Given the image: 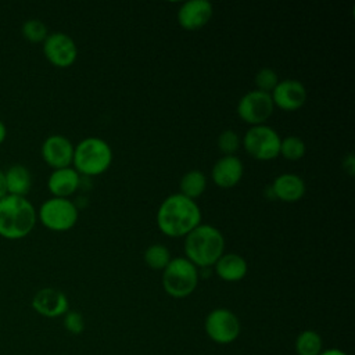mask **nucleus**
<instances>
[{
  "mask_svg": "<svg viewBox=\"0 0 355 355\" xmlns=\"http://www.w3.org/2000/svg\"><path fill=\"white\" fill-rule=\"evenodd\" d=\"M179 187H180V194L186 196L187 198L196 200L207 189V176L197 169L189 171L182 176Z\"/></svg>",
  "mask_w": 355,
  "mask_h": 355,
  "instance_id": "obj_20",
  "label": "nucleus"
},
{
  "mask_svg": "<svg viewBox=\"0 0 355 355\" xmlns=\"http://www.w3.org/2000/svg\"><path fill=\"white\" fill-rule=\"evenodd\" d=\"M198 268L184 257L172 258L162 270V288L172 298L189 297L198 284Z\"/></svg>",
  "mask_w": 355,
  "mask_h": 355,
  "instance_id": "obj_5",
  "label": "nucleus"
},
{
  "mask_svg": "<svg viewBox=\"0 0 355 355\" xmlns=\"http://www.w3.org/2000/svg\"><path fill=\"white\" fill-rule=\"evenodd\" d=\"M79 184L80 175L72 166L53 169L47 179V189L53 197L68 198L78 190Z\"/></svg>",
  "mask_w": 355,
  "mask_h": 355,
  "instance_id": "obj_17",
  "label": "nucleus"
},
{
  "mask_svg": "<svg viewBox=\"0 0 355 355\" xmlns=\"http://www.w3.org/2000/svg\"><path fill=\"white\" fill-rule=\"evenodd\" d=\"M32 308L44 318H58L69 311V302L61 290L44 287L33 295Z\"/></svg>",
  "mask_w": 355,
  "mask_h": 355,
  "instance_id": "obj_13",
  "label": "nucleus"
},
{
  "mask_svg": "<svg viewBox=\"0 0 355 355\" xmlns=\"http://www.w3.org/2000/svg\"><path fill=\"white\" fill-rule=\"evenodd\" d=\"M112 164L111 146L100 137H86L73 147L72 168L85 176L104 173Z\"/></svg>",
  "mask_w": 355,
  "mask_h": 355,
  "instance_id": "obj_4",
  "label": "nucleus"
},
{
  "mask_svg": "<svg viewBox=\"0 0 355 355\" xmlns=\"http://www.w3.org/2000/svg\"><path fill=\"white\" fill-rule=\"evenodd\" d=\"M6 137H7V128H6L4 122L0 119V144L6 140Z\"/></svg>",
  "mask_w": 355,
  "mask_h": 355,
  "instance_id": "obj_31",
  "label": "nucleus"
},
{
  "mask_svg": "<svg viewBox=\"0 0 355 355\" xmlns=\"http://www.w3.org/2000/svg\"><path fill=\"white\" fill-rule=\"evenodd\" d=\"M183 250L196 268H209L225 254V237L218 227L200 223L184 237Z\"/></svg>",
  "mask_w": 355,
  "mask_h": 355,
  "instance_id": "obj_2",
  "label": "nucleus"
},
{
  "mask_svg": "<svg viewBox=\"0 0 355 355\" xmlns=\"http://www.w3.org/2000/svg\"><path fill=\"white\" fill-rule=\"evenodd\" d=\"M273 101L269 93L259 90H251L245 93L237 103V115L239 118L251 125H263L273 112Z\"/></svg>",
  "mask_w": 355,
  "mask_h": 355,
  "instance_id": "obj_9",
  "label": "nucleus"
},
{
  "mask_svg": "<svg viewBox=\"0 0 355 355\" xmlns=\"http://www.w3.org/2000/svg\"><path fill=\"white\" fill-rule=\"evenodd\" d=\"M204 330L211 341L227 345L239 338L241 323L233 311L227 308H215L205 316Z\"/></svg>",
  "mask_w": 355,
  "mask_h": 355,
  "instance_id": "obj_8",
  "label": "nucleus"
},
{
  "mask_svg": "<svg viewBox=\"0 0 355 355\" xmlns=\"http://www.w3.org/2000/svg\"><path fill=\"white\" fill-rule=\"evenodd\" d=\"M214 7L207 0H190L180 6L178 22L186 31H197L205 26L212 18Z\"/></svg>",
  "mask_w": 355,
  "mask_h": 355,
  "instance_id": "obj_14",
  "label": "nucleus"
},
{
  "mask_svg": "<svg viewBox=\"0 0 355 355\" xmlns=\"http://www.w3.org/2000/svg\"><path fill=\"white\" fill-rule=\"evenodd\" d=\"M343 166H344V169L347 171V173H348L349 176L354 175V172H355V159H354V155H352V154H348V155H347V158L344 159Z\"/></svg>",
  "mask_w": 355,
  "mask_h": 355,
  "instance_id": "obj_28",
  "label": "nucleus"
},
{
  "mask_svg": "<svg viewBox=\"0 0 355 355\" xmlns=\"http://www.w3.org/2000/svg\"><path fill=\"white\" fill-rule=\"evenodd\" d=\"M73 147L75 146L68 137L55 133L44 139L40 153L49 166L53 169H60L72 165Z\"/></svg>",
  "mask_w": 355,
  "mask_h": 355,
  "instance_id": "obj_11",
  "label": "nucleus"
},
{
  "mask_svg": "<svg viewBox=\"0 0 355 355\" xmlns=\"http://www.w3.org/2000/svg\"><path fill=\"white\" fill-rule=\"evenodd\" d=\"M244 166L239 157L223 155L212 166L211 178L212 182L220 189L234 187L243 178Z\"/></svg>",
  "mask_w": 355,
  "mask_h": 355,
  "instance_id": "obj_16",
  "label": "nucleus"
},
{
  "mask_svg": "<svg viewBox=\"0 0 355 355\" xmlns=\"http://www.w3.org/2000/svg\"><path fill=\"white\" fill-rule=\"evenodd\" d=\"M215 273L219 279L225 282H239L245 277L248 265L247 261L239 255V254H223L216 262H215Z\"/></svg>",
  "mask_w": 355,
  "mask_h": 355,
  "instance_id": "obj_18",
  "label": "nucleus"
},
{
  "mask_svg": "<svg viewBox=\"0 0 355 355\" xmlns=\"http://www.w3.org/2000/svg\"><path fill=\"white\" fill-rule=\"evenodd\" d=\"M7 194L26 197L32 187L31 171L22 164H12L4 171Z\"/></svg>",
  "mask_w": 355,
  "mask_h": 355,
  "instance_id": "obj_19",
  "label": "nucleus"
},
{
  "mask_svg": "<svg viewBox=\"0 0 355 355\" xmlns=\"http://www.w3.org/2000/svg\"><path fill=\"white\" fill-rule=\"evenodd\" d=\"M143 258L147 266L153 270H164L172 259L169 250L165 245L158 243L148 245L147 250L144 251Z\"/></svg>",
  "mask_w": 355,
  "mask_h": 355,
  "instance_id": "obj_22",
  "label": "nucleus"
},
{
  "mask_svg": "<svg viewBox=\"0 0 355 355\" xmlns=\"http://www.w3.org/2000/svg\"><path fill=\"white\" fill-rule=\"evenodd\" d=\"M201 223V209L196 200L180 193L168 196L158 207L157 226L168 237H186Z\"/></svg>",
  "mask_w": 355,
  "mask_h": 355,
  "instance_id": "obj_1",
  "label": "nucleus"
},
{
  "mask_svg": "<svg viewBox=\"0 0 355 355\" xmlns=\"http://www.w3.org/2000/svg\"><path fill=\"white\" fill-rule=\"evenodd\" d=\"M79 218L78 205L69 198L50 197L37 211L40 223L53 232H67L72 229Z\"/></svg>",
  "mask_w": 355,
  "mask_h": 355,
  "instance_id": "obj_6",
  "label": "nucleus"
},
{
  "mask_svg": "<svg viewBox=\"0 0 355 355\" xmlns=\"http://www.w3.org/2000/svg\"><path fill=\"white\" fill-rule=\"evenodd\" d=\"M282 137L268 125L251 126L243 137L244 150L250 157L258 161H270L279 155Z\"/></svg>",
  "mask_w": 355,
  "mask_h": 355,
  "instance_id": "obj_7",
  "label": "nucleus"
},
{
  "mask_svg": "<svg viewBox=\"0 0 355 355\" xmlns=\"http://www.w3.org/2000/svg\"><path fill=\"white\" fill-rule=\"evenodd\" d=\"M216 144L223 155H234L241 144V140L234 130L226 129L218 136Z\"/></svg>",
  "mask_w": 355,
  "mask_h": 355,
  "instance_id": "obj_25",
  "label": "nucleus"
},
{
  "mask_svg": "<svg viewBox=\"0 0 355 355\" xmlns=\"http://www.w3.org/2000/svg\"><path fill=\"white\" fill-rule=\"evenodd\" d=\"M297 355H320L323 351L322 336L315 330L301 331L294 343Z\"/></svg>",
  "mask_w": 355,
  "mask_h": 355,
  "instance_id": "obj_21",
  "label": "nucleus"
},
{
  "mask_svg": "<svg viewBox=\"0 0 355 355\" xmlns=\"http://www.w3.org/2000/svg\"><path fill=\"white\" fill-rule=\"evenodd\" d=\"M37 211L21 196L6 194L0 198V236L8 240L26 237L35 227Z\"/></svg>",
  "mask_w": 355,
  "mask_h": 355,
  "instance_id": "obj_3",
  "label": "nucleus"
},
{
  "mask_svg": "<svg viewBox=\"0 0 355 355\" xmlns=\"http://www.w3.org/2000/svg\"><path fill=\"white\" fill-rule=\"evenodd\" d=\"M64 327L71 334H80L85 330V318L78 311H68L64 315Z\"/></svg>",
  "mask_w": 355,
  "mask_h": 355,
  "instance_id": "obj_27",
  "label": "nucleus"
},
{
  "mask_svg": "<svg viewBox=\"0 0 355 355\" xmlns=\"http://www.w3.org/2000/svg\"><path fill=\"white\" fill-rule=\"evenodd\" d=\"M305 182L295 173H282L275 178L268 187L270 198H277L283 202H297L305 194Z\"/></svg>",
  "mask_w": 355,
  "mask_h": 355,
  "instance_id": "obj_15",
  "label": "nucleus"
},
{
  "mask_svg": "<svg viewBox=\"0 0 355 355\" xmlns=\"http://www.w3.org/2000/svg\"><path fill=\"white\" fill-rule=\"evenodd\" d=\"M305 151H306L305 143L298 136H287L280 141L279 155H282L288 161L301 159L305 155Z\"/></svg>",
  "mask_w": 355,
  "mask_h": 355,
  "instance_id": "obj_23",
  "label": "nucleus"
},
{
  "mask_svg": "<svg viewBox=\"0 0 355 355\" xmlns=\"http://www.w3.org/2000/svg\"><path fill=\"white\" fill-rule=\"evenodd\" d=\"M254 82H255L257 90L270 94V92L279 83V76H277V73L272 68H266L265 67V68H261L257 72Z\"/></svg>",
  "mask_w": 355,
  "mask_h": 355,
  "instance_id": "obj_26",
  "label": "nucleus"
},
{
  "mask_svg": "<svg viewBox=\"0 0 355 355\" xmlns=\"http://www.w3.org/2000/svg\"><path fill=\"white\" fill-rule=\"evenodd\" d=\"M273 105L283 111L300 110L306 101L305 86L295 79L279 80L275 89L270 92Z\"/></svg>",
  "mask_w": 355,
  "mask_h": 355,
  "instance_id": "obj_12",
  "label": "nucleus"
},
{
  "mask_svg": "<svg viewBox=\"0 0 355 355\" xmlns=\"http://www.w3.org/2000/svg\"><path fill=\"white\" fill-rule=\"evenodd\" d=\"M320 355H347V354L338 348H329V349H323Z\"/></svg>",
  "mask_w": 355,
  "mask_h": 355,
  "instance_id": "obj_30",
  "label": "nucleus"
},
{
  "mask_svg": "<svg viewBox=\"0 0 355 355\" xmlns=\"http://www.w3.org/2000/svg\"><path fill=\"white\" fill-rule=\"evenodd\" d=\"M21 31H22L24 37L26 40H29L31 43H43L44 39L49 35L47 26L44 25V22L37 19V18L26 19L22 24V29Z\"/></svg>",
  "mask_w": 355,
  "mask_h": 355,
  "instance_id": "obj_24",
  "label": "nucleus"
},
{
  "mask_svg": "<svg viewBox=\"0 0 355 355\" xmlns=\"http://www.w3.org/2000/svg\"><path fill=\"white\" fill-rule=\"evenodd\" d=\"M7 194V186H6V176L4 171L0 169V198Z\"/></svg>",
  "mask_w": 355,
  "mask_h": 355,
  "instance_id": "obj_29",
  "label": "nucleus"
},
{
  "mask_svg": "<svg viewBox=\"0 0 355 355\" xmlns=\"http://www.w3.org/2000/svg\"><path fill=\"white\" fill-rule=\"evenodd\" d=\"M43 54L54 67L68 68L78 58V47L69 35L53 32L49 33L43 42Z\"/></svg>",
  "mask_w": 355,
  "mask_h": 355,
  "instance_id": "obj_10",
  "label": "nucleus"
}]
</instances>
